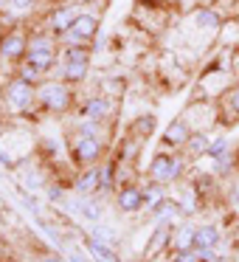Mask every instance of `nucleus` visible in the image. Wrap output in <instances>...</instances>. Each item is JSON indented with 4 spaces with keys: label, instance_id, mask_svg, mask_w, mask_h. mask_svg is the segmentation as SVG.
<instances>
[{
    "label": "nucleus",
    "instance_id": "nucleus-1",
    "mask_svg": "<svg viewBox=\"0 0 239 262\" xmlns=\"http://www.w3.org/2000/svg\"><path fill=\"white\" fill-rule=\"evenodd\" d=\"M180 169H183V164H180V158H172V155H158V158L152 161V178L158 183H172L177 175H180Z\"/></svg>",
    "mask_w": 239,
    "mask_h": 262
},
{
    "label": "nucleus",
    "instance_id": "nucleus-2",
    "mask_svg": "<svg viewBox=\"0 0 239 262\" xmlns=\"http://www.w3.org/2000/svg\"><path fill=\"white\" fill-rule=\"evenodd\" d=\"M29 62L34 65L37 71H48L54 65V48L48 40H34L29 48Z\"/></svg>",
    "mask_w": 239,
    "mask_h": 262
},
{
    "label": "nucleus",
    "instance_id": "nucleus-3",
    "mask_svg": "<svg viewBox=\"0 0 239 262\" xmlns=\"http://www.w3.org/2000/svg\"><path fill=\"white\" fill-rule=\"evenodd\" d=\"M40 102L45 104V107H51V110H62L65 104H68V91H65L62 85H57V82L42 85L40 88Z\"/></svg>",
    "mask_w": 239,
    "mask_h": 262
},
{
    "label": "nucleus",
    "instance_id": "nucleus-4",
    "mask_svg": "<svg viewBox=\"0 0 239 262\" xmlns=\"http://www.w3.org/2000/svg\"><path fill=\"white\" fill-rule=\"evenodd\" d=\"M9 104H12V107H20V110H26L31 104V88H29V82H14L12 88H9Z\"/></svg>",
    "mask_w": 239,
    "mask_h": 262
},
{
    "label": "nucleus",
    "instance_id": "nucleus-5",
    "mask_svg": "<svg viewBox=\"0 0 239 262\" xmlns=\"http://www.w3.org/2000/svg\"><path fill=\"white\" fill-rule=\"evenodd\" d=\"M194 245H197V228L180 226L175 234H172V248L175 251H192Z\"/></svg>",
    "mask_w": 239,
    "mask_h": 262
},
{
    "label": "nucleus",
    "instance_id": "nucleus-6",
    "mask_svg": "<svg viewBox=\"0 0 239 262\" xmlns=\"http://www.w3.org/2000/svg\"><path fill=\"white\" fill-rule=\"evenodd\" d=\"M96 29H99L96 17H90V14H79V20L74 23V29H70L68 34L74 37V40H87V37L96 34Z\"/></svg>",
    "mask_w": 239,
    "mask_h": 262
},
{
    "label": "nucleus",
    "instance_id": "nucleus-7",
    "mask_svg": "<svg viewBox=\"0 0 239 262\" xmlns=\"http://www.w3.org/2000/svg\"><path fill=\"white\" fill-rule=\"evenodd\" d=\"M220 245V228L217 226H200L197 228V251H211Z\"/></svg>",
    "mask_w": 239,
    "mask_h": 262
},
{
    "label": "nucleus",
    "instance_id": "nucleus-8",
    "mask_svg": "<svg viewBox=\"0 0 239 262\" xmlns=\"http://www.w3.org/2000/svg\"><path fill=\"white\" fill-rule=\"evenodd\" d=\"M0 54L6 59H17V57H23L26 54V40L20 34H9L6 40L0 42Z\"/></svg>",
    "mask_w": 239,
    "mask_h": 262
},
{
    "label": "nucleus",
    "instance_id": "nucleus-9",
    "mask_svg": "<svg viewBox=\"0 0 239 262\" xmlns=\"http://www.w3.org/2000/svg\"><path fill=\"white\" fill-rule=\"evenodd\" d=\"M166 144H175V147H183V144H188V138H192V133H188V127L183 124V121H175V124H169V130H166Z\"/></svg>",
    "mask_w": 239,
    "mask_h": 262
},
{
    "label": "nucleus",
    "instance_id": "nucleus-10",
    "mask_svg": "<svg viewBox=\"0 0 239 262\" xmlns=\"http://www.w3.org/2000/svg\"><path fill=\"white\" fill-rule=\"evenodd\" d=\"M144 206V194L138 189H124L118 194V209L121 211H138Z\"/></svg>",
    "mask_w": 239,
    "mask_h": 262
},
{
    "label": "nucleus",
    "instance_id": "nucleus-11",
    "mask_svg": "<svg viewBox=\"0 0 239 262\" xmlns=\"http://www.w3.org/2000/svg\"><path fill=\"white\" fill-rule=\"evenodd\" d=\"M99 152H102V147H99V141L96 138H82L79 144H76V158L79 161H96L99 158Z\"/></svg>",
    "mask_w": 239,
    "mask_h": 262
},
{
    "label": "nucleus",
    "instance_id": "nucleus-12",
    "mask_svg": "<svg viewBox=\"0 0 239 262\" xmlns=\"http://www.w3.org/2000/svg\"><path fill=\"white\" fill-rule=\"evenodd\" d=\"M107 102H104V99H90V102L85 104V107H82V116H85V119H90V121H96V119H104V116H107Z\"/></svg>",
    "mask_w": 239,
    "mask_h": 262
},
{
    "label": "nucleus",
    "instance_id": "nucleus-13",
    "mask_svg": "<svg viewBox=\"0 0 239 262\" xmlns=\"http://www.w3.org/2000/svg\"><path fill=\"white\" fill-rule=\"evenodd\" d=\"M76 20H79V12H76V9H62V12L54 17V29L57 31H70Z\"/></svg>",
    "mask_w": 239,
    "mask_h": 262
},
{
    "label": "nucleus",
    "instance_id": "nucleus-14",
    "mask_svg": "<svg viewBox=\"0 0 239 262\" xmlns=\"http://www.w3.org/2000/svg\"><path fill=\"white\" fill-rule=\"evenodd\" d=\"M99 178H102V172H99V169L85 172V175L76 181V189H79V192H93V189H99Z\"/></svg>",
    "mask_w": 239,
    "mask_h": 262
},
{
    "label": "nucleus",
    "instance_id": "nucleus-15",
    "mask_svg": "<svg viewBox=\"0 0 239 262\" xmlns=\"http://www.w3.org/2000/svg\"><path fill=\"white\" fill-rule=\"evenodd\" d=\"M194 23H197L200 29H217V26H220V14H214V12H205V9H200V12L194 14Z\"/></svg>",
    "mask_w": 239,
    "mask_h": 262
},
{
    "label": "nucleus",
    "instance_id": "nucleus-16",
    "mask_svg": "<svg viewBox=\"0 0 239 262\" xmlns=\"http://www.w3.org/2000/svg\"><path fill=\"white\" fill-rule=\"evenodd\" d=\"M90 251H93V254H96L102 262H118V256H115L104 243H99V239H90Z\"/></svg>",
    "mask_w": 239,
    "mask_h": 262
},
{
    "label": "nucleus",
    "instance_id": "nucleus-17",
    "mask_svg": "<svg viewBox=\"0 0 239 262\" xmlns=\"http://www.w3.org/2000/svg\"><path fill=\"white\" fill-rule=\"evenodd\" d=\"M85 76H87V65H65L62 68V79H68V82H79Z\"/></svg>",
    "mask_w": 239,
    "mask_h": 262
},
{
    "label": "nucleus",
    "instance_id": "nucleus-18",
    "mask_svg": "<svg viewBox=\"0 0 239 262\" xmlns=\"http://www.w3.org/2000/svg\"><path fill=\"white\" fill-rule=\"evenodd\" d=\"M166 243H172V234L166 231V228H158V231H155V237L149 239V254L160 251V245H166Z\"/></svg>",
    "mask_w": 239,
    "mask_h": 262
},
{
    "label": "nucleus",
    "instance_id": "nucleus-19",
    "mask_svg": "<svg viewBox=\"0 0 239 262\" xmlns=\"http://www.w3.org/2000/svg\"><path fill=\"white\" fill-rule=\"evenodd\" d=\"M65 62L68 65H87V51L85 48H68L65 51Z\"/></svg>",
    "mask_w": 239,
    "mask_h": 262
},
{
    "label": "nucleus",
    "instance_id": "nucleus-20",
    "mask_svg": "<svg viewBox=\"0 0 239 262\" xmlns=\"http://www.w3.org/2000/svg\"><path fill=\"white\" fill-rule=\"evenodd\" d=\"M163 203V192H160V189H149L147 194H144V206H147V209H158V206Z\"/></svg>",
    "mask_w": 239,
    "mask_h": 262
},
{
    "label": "nucleus",
    "instance_id": "nucleus-21",
    "mask_svg": "<svg viewBox=\"0 0 239 262\" xmlns=\"http://www.w3.org/2000/svg\"><path fill=\"white\" fill-rule=\"evenodd\" d=\"M225 149H228V141H225V138H217V141L208 144V155H211V158H217V161L225 158Z\"/></svg>",
    "mask_w": 239,
    "mask_h": 262
},
{
    "label": "nucleus",
    "instance_id": "nucleus-22",
    "mask_svg": "<svg viewBox=\"0 0 239 262\" xmlns=\"http://www.w3.org/2000/svg\"><path fill=\"white\" fill-rule=\"evenodd\" d=\"M188 147H192L194 155L208 152V141H205V136H192V138H188Z\"/></svg>",
    "mask_w": 239,
    "mask_h": 262
},
{
    "label": "nucleus",
    "instance_id": "nucleus-23",
    "mask_svg": "<svg viewBox=\"0 0 239 262\" xmlns=\"http://www.w3.org/2000/svg\"><path fill=\"white\" fill-rule=\"evenodd\" d=\"M175 262H200L197 248H192V251H175Z\"/></svg>",
    "mask_w": 239,
    "mask_h": 262
},
{
    "label": "nucleus",
    "instance_id": "nucleus-24",
    "mask_svg": "<svg viewBox=\"0 0 239 262\" xmlns=\"http://www.w3.org/2000/svg\"><path fill=\"white\" fill-rule=\"evenodd\" d=\"M110 183H113V169H102V181H99V189H110Z\"/></svg>",
    "mask_w": 239,
    "mask_h": 262
},
{
    "label": "nucleus",
    "instance_id": "nucleus-25",
    "mask_svg": "<svg viewBox=\"0 0 239 262\" xmlns=\"http://www.w3.org/2000/svg\"><path fill=\"white\" fill-rule=\"evenodd\" d=\"M37 76H40V71H37L34 68V65H26V68H23V82H31V79H37Z\"/></svg>",
    "mask_w": 239,
    "mask_h": 262
},
{
    "label": "nucleus",
    "instance_id": "nucleus-26",
    "mask_svg": "<svg viewBox=\"0 0 239 262\" xmlns=\"http://www.w3.org/2000/svg\"><path fill=\"white\" fill-rule=\"evenodd\" d=\"M183 211H186V214H192L194 211V200H192V194H186V198H183V206H180Z\"/></svg>",
    "mask_w": 239,
    "mask_h": 262
},
{
    "label": "nucleus",
    "instance_id": "nucleus-27",
    "mask_svg": "<svg viewBox=\"0 0 239 262\" xmlns=\"http://www.w3.org/2000/svg\"><path fill=\"white\" fill-rule=\"evenodd\" d=\"M12 6H14V9H29L31 0H12Z\"/></svg>",
    "mask_w": 239,
    "mask_h": 262
},
{
    "label": "nucleus",
    "instance_id": "nucleus-28",
    "mask_svg": "<svg viewBox=\"0 0 239 262\" xmlns=\"http://www.w3.org/2000/svg\"><path fill=\"white\" fill-rule=\"evenodd\" d=\"M152 124H155V119H149V116H147V119L138 121V127H141V130H147V127H152Z\"/></svg>",
    "mask_w": 239,
    "mask_h": 262
},
{
    "label": "nucleus",
    "instance_id": "nucleus-29",
    "mask_svg": "<svg viewBox=\"0 0 239 262\" xmlns=\"http://www.w3.org/2000/svg\"><path fill=\"white\" fill-rule=\"evenodd\" d=\"M231 104H233V110L239 113V91H233V96H231Z\"/></svg>",
    "mask_w": 239,
    "mask_h": 262
},
{
    "label": "nucleus",
    "instance_id": "nucleus-30",
    "mask_svg": "<svg viewBox=\"0 0 239 262\" xmlns=\"http://www.w3.org/2000/svg\"><path fill=\"white\" fill-rule=\"evenodd\" d=\"M40 262H62L59 256H40Z\"/></svg>",
    "mask_w": 239,
    "mask_h": 262
},
{
    "label": "nucleus",
    "instance_id": "nucleus-31",
    "mask_svg": "<svg viewBox=\"0 0 239 262\" xmlns=\"http://www.w3.org/2000/svg\"><path fill=\"white\" fill-rule=\"evenodd\" d=\"M214 262H225V259H214Z\"/></svg>",
    "mask_w": 239,
    "mask_h": 262
}]
</instances>
